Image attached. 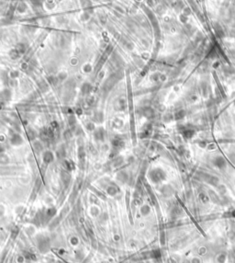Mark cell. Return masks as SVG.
<instances>
[{
    "label": "cell",
    "mask_w": 235,
    "mask_h": 263,
    "mask_svg": "<svg viewBox=\"0 0 235 263\" xmlns=\"http://www.w3.org/2000/svg\"><path fill=\"white\" fill-rule=\"evenodd\" d=\"M52 159V156H51V153H46L45 156H44V160L46 162H50Z\"/></svg>",
    "instance_id": "6da1fadb"
}]
</instances>
